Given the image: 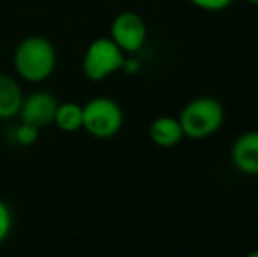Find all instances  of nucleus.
<instances>
[{"label": "nucleus", "mask_w": 258, "mask_h": 257, "mask_svg": "<svg viewBox=\"0 0 258 257\" xmlns=\"http://www.w3.org/2000/svg\"><path fill=\"white\" fill-rule=\"evenodd\" d=\"M13 229V213H11L9 206L0 199V245L7 240Z\"/></svg>", "instance_id": "obj_12"}, {"label": "nucleus", "mask_w": 258, "mask_h": 257, "mask_svg": "<svg viewBox=\"0 0 258 257\" xmlns=\"http://www.w3.org/2000/svg\"><path fill=\"white\" fill-rule=\"evenodd\" d=\"M109 37L119 46V49L125 55L126 53H137L146 44L148 27L137 13L123 11L112 20Z\"/></svg>", "instance_id": "obj_5"}, {"label": "nucleus", "mask_w": 258, "mask_h": 257, "mask_svg": "<svg viewBox=\"0 0 258 257\" xmlns=\"http://www.w3.org/2000/svg\"><path fill=\"white\" fill-rule=\"evenodd\" d=\"M125 53L111 37H99L86 48L81 71L90 81H104L125 67Z\"/></svg>", "instance_id": "obj_3"}, {"label": "nucleus", "mask_w": 258, "mask_h": 257, "mask_svg": "<svg viewBox=\"0 0 258 257\" xmlns=\"http://www.w3.org/2000/svg\"><path fill=\"white\" fill-rule=\"evenodd\" d=\"M53 124L56 125L61 132H78L83 129V106L78 102H58L56 113H54Z\"/></svg>", "instance_id": "obj_10"}, {"label": "nucleus", "mask_w": 258, "mask_h": 257, "mask_svg": "<svg viewBox=\"0 0 258 257\" xmlns=\"http://www.w3.org/2000/svg\"><path fill=\"white\" fill-rule=\"evenodd\" d=\"M248 4H251V6H258V0H246Z\"/></svg>", "instance_id": "obj_14"}, {"label": "nucleus", "mask_w": 258, "mask_h": 257, "mask_svg": "<svg viewBox=\"0 0 258 257\" xmlns=\"http://www.w3.org/2000/svg\"><path fill=\"white\" fill-rule=\"evenodd\" d=\"M123 127V110L111 97H93L83 106V129L97 139L114 137Z\"/></svg>", "instance_id": "obj_4"}, {"label": "nucleus", "mask_w": 258, "mask_h": 257, "mask_svg": "<svg viewBox=\"0 0 258 257\" xmlns=\"http://www.w3.org/2000/svg\"><path fill=\"white\" fill-rule=\"evenodd\" d=\"M14 137H16V141L21 146H32V144L39 139V129L34 127V125H28V124H25V122H21L20 127L16 129Z\"/></svg>", "instance_id": "obj_11"}, {"label": "nucleus", "mask_w": 258, "mask_h": 257, "mask_svg": "<svg viewBox=\"0 0 258 257\" xmlns=\"http://www.w3.org/2000/svg\"><path fill=\"white\" fill-rule=\"evenodd\" d=\"M23 97L20 83L13 76L0 74V120H11L18 117Z\"/></svg>", "instance_id": "obj_9"}, {"label": "nucleus", "mask_w": 258, "mask_h": 257, "mask_svg": "<svg viewBox=\"0 0 258 257\" xmlns=\"http://www.w3.org/2000/svg\"><path fill=\"white\" fill-rule=\"evenodd\" d=\"M188 2L207 13H220V11L228 9L234 4V0H188Z\"/></svg>", "instance_id": "obj_13"}, {"label": "nucleus", "mask_w": 258, "mask_h": 257, "mask_svg": "<svg viewBox=\"0 0 258 257\" xmlns=\"http://www.w3.org/2000/svg\"><path fill=\"white\" fill-rule=\"evenodd\" d=\"M56 108H58V99L53 93L46 92V90H37V92L30 93V95L23 97V102H21L18 117L25 124L42 129V127H48L49 124H53Z\"/></svg>", "instance_id": "obj_6"}, {"label": "nucleus", "mask_w": 258, "mask_h": 257, "mask_svg": "<svg viewBox=\"0 0 258 257\" xmlns=\"http://www.w3.org/2000/svg\"><path fill=\"white\" fill-rule=\"evenodd\" d=\"M56 49L42 35H28L14 49V71L28 83H42L51 78L56 69Z\"/></svg>", "instance_id": "obj_1"}, {"label": "nucleus", "mask_w": 258, "mask_h": 257, "mask_svg": "<svg viewBox=\"0 0 258 257\" xmlns=\"http://www.w3.org/2000/svg\"><path fill=\"white\" fill-rule=\"evenodd\" d=\"M148 136L160 148H174L183 141L184 134L177 118L163 115L156 117L148 127Z\"/></svg>", "instance_id": "obj_8"}, {"label": "nucleus", "mask_w": 258, "mask_h": 257, "mask_svg": "<svg viewBox=\"0 0 258 257\" xmlns=\"http://www.w3.org/2000/svg\"><path fill=\"white\" fill-rule=\"evenodd\" d=\"M232 166L239 173L258 176V130H246L232 143Z\"/></svg>", "instance_id": "obj_7"}, {"label": "nucleus", "mask_w": 258, "mask_h": 257, "mask_svg": "<svg viewBox=\"0 0 258 257\" xmlns=\"http://www.w3.org/2000/svg\"><path fill=\"white\" fill-rule=\"evenodd\" d=\"M177 120L184 137L206 139L221 129L225 122V108L216 97H195L184 104Z\"/></svg>", "instance_id": "obj_2"}]
</instances>
